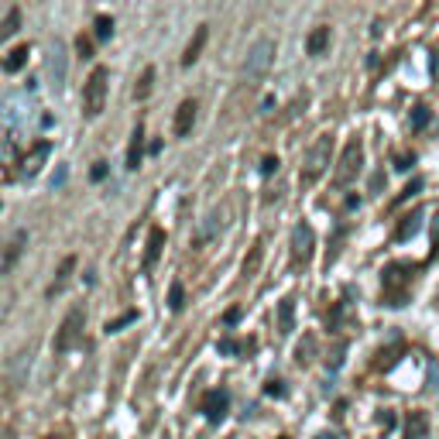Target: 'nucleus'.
Here are the masks:
<instances>
[{
  "label": "nucleus",
  "instance_id": "473e14b6",
  "mask_svg": "<svg viewBox=\"0 0 439 439\" xmlns=\"http://www.w3.org/2000/svg\"><path fill=\"white\" fill-rule=\"evenodd\" d=\"M395 354H398V350H384L381 361H378V371H388V367L395 364Z\"/></svg>",
  "mask_w": 439,
  "mask_h": 439
},
{
  "label": "nucleus",
  "instance_id": "9d476101",
  "mask_svg": "<svg viewBox=\"0 0 439 439\" xmlns=\"http://www.w3.org/2000/svg\"><path fill=\"white\" fill-rule=\"evenodd\" d=\"M76 254H69V258H65V261H62V265H58V271H55V282H52V285H48V292H45V295H48V299H55L58 292H65V285H69V282H73V271H76Z\"/></svg>",
  "mask_w": 439,
  "mask_h": 439
},
{
  "label": "nucleus",
  "instance_id": "a878e982",
  "mask_svg": "<svg viewBox=\"0 0 439 439\" xmlns=\"http://www.w3.org/2000/svg\"><path fill=\"white\" fill-rule=\"evenodd\" d=\"M182 306H186V288H182V282H172V292H169V309H172V312H182Z\"/></svg>",
  "mask_w": 439,
  "mask_h": 439
},
{
  "label": "nucleus",
  "instance_id": "cd10ccee",
  "mask_svg": "<svg viewBox=\"0 0 439 439\" xmlns=\"http://www.w3.org/2000/svg\"><path fill=\"white\" fill-rule=\"evenodd\" d=\"M261 258H265V250H261V244H254V248H250V258H244V275H248V278L258 271Z\"/></svg>",
  "mask_w": 439,
  "mask_h": 439
},
{
  "label": "nucleus",
  "instance_id": "a19ab883",
  "mask_svg": "<svg viewBox=\"0 0 439 439\" xmlns=\"http://www.w3.org/2000/svg\"><path fill=\"white\" fill-rule=\"evenodd\" d=\"M41 439H62V436H58V433H48V436H41Z\"/></svg>",
  "mask_w": 439,
  "mask_h": 439
},
{
  "label": "nucleus",
  "instance_id": "f257e3e1",
  "mask_svg": "<svg viewBox=\"0 0 439 439\" xmlns=\"http://www.w3.org/2000/svg\"><path fill=\"white\" fill-rule=\"evenodd\" d=\"M329 158H333V134H319L316 137V144L309 148L306 162H302V175H299V182L302 186H312V182H319L329 169Z\"/></svg>",
  "mask_w": 439,
  "mask_h": 439
},
{
  "label": "nucleus",
  "instance_id": "f8f14e48",
  "mask_svg": "<svg viewBox=\"0 0 439 439\" xmlns=\"http://www.w3.org/2000/svg\"><path fill=\"white\" fill-rule=\"evenodd\" d=\"M223 216H227V213H223V210H213L210 216L203 220V227H199V233H196V244H210L213 237H216V233L223 230Z\"/></svg>",
  "mask_w": 439,
  "mask_h": 439
},
{
  "label": "nucleus",
  "instance_id": "20e7f679",
  "mask_svg": "<svg viewBox=\"0 0 439 439\" xmlns=\"http://www.w3.org/2000/svg\"><path fill=\"white\" fill-rule=\"evenodd\" d=\"M271 58H275V41H271V38L254 41V45H250V52H248V58H244V69H240L244 83H258V79L271 69Z\"/></svg>",
  "mask_w": 439,
  "mask_h": 439
},
{
  "label": "nucleus",
  "instance_id": "a211bd4d",
  "mask_svg": "<svg viewBox=\"0 0 439 439\" xmlns=\"http://www.w3.org/2000/svg\"><path fill=\"white\" fill-rule=\"evenodd\" d=\"M21 31V7H11L7 14H4V21H0V41L14 38Z\"/></svg>",
  "mask_w": 439,
  "mask_h": 439
},
{
  "label": "nucleus",
  "instance_id": "c9c22d12",
  "mask_svg": "<svg viewBox=\"0 0 439 439\" xmlns=\"http://www.w3.org/2000/svg\"><path fill=\"white\" fill-rule=\"evenodd\" d=\"M268 395H278V398H282V395H285L282 381H268Z\"/></svg>",
  "mask_w": 439,
  "mask_h": 439
},
{
  "label": "nucleus",
  "instance_id": "4c0bfd02",
  "mask_svg": "<svg viewBox=\"0 0 439 439\" xmlns=\"http://www.w3.org/2000/svg\"><path fill=\"white\" fill-rule=\"evenodd\" d=\"M103 175H107V165H103V162H96V169H93V179H96V182H100Z\"/></svg>",
  "mask_w": 439,
  "mask_h": 439
},
{
  "label": "nucleus",
  "instance_id": "f3484780",
  "mask_svg": "<svg viewBox=\"0 0 439 439\" xmlns=\"http://www.w3.org/2000/svg\"><path fill=\"white\" fill-rule=\"evenodd\" d=\"M141 148H144V127L137 124L131 134V148H127V169H131V172L141 165Z\"/></svg>",
  "mask_w": 439,
  "mask_h": 439
},
{
  "label": "nucleus",
  "instance_id": "9b49d317",
  "mask_svg": "<svg viewBox=\"0 0 439 439\" xmlns=\"http://www.w3.org/2000/svg\"><path fill=\"white\" fill-rule=\"evenodd\" d=\"M206 38H210V28H206V24H199V28H196V35L189 38V45H186V52H182V65H192L196 58L203 55Z\"/></svg>",
  "mask_w": 439,
  "mask_h": 439
},
{
  "label": "nucleus",
  "instance_id": "7ed1b4c3",
  "mask_svg": "<svg viewBox=\"0 0 439 439\" xmlns=\"http://www.w3.org/2000/svg\"><path fill=\"white\" fill-rule=\"evenodd\" d=\"M83 326H86V309L73 306L65 312V319L58 323L55 337H52V350H55V354H69V350L83 340Z\"/></svg>",
  "mask_w": 439,
  "mask_h": 439
},
{
  "label": "nucleus",
  "instance_id": "58836bf2",
  "mask_svg": "<svg viewBox=\"0 0 439 439\" xmlns=\"http://www.w3.org/2000/svg\"><path fill=\"white\" fill-rule=\"evenodd\" d=\"M220 350H223V354H233V350H237V344H233V340H223V344H220Z\"/></svg>",
  "mask_w": 439,
  "mask_h": 439
},
{
  "label": "nucleus",
  "instance_id": "1a4fd4ad",
  "mask_svg": "<svg viewBox=\"0 0 439 439\" xmlns=\"http://www.w3.org/2000/svg\"><path fill=\"white\" fill-rule=\"evenodd\" d=\"M230 408V395L223 391V388H216V391H210L206 398H203V412H206V419L210 422H220L223 416H227Z\"/></svg>",
  "mask_w": 439,
  "mask_h": 439
},
{
  "label": "nucleus",
  "instance_id": "72a5a7b5",
  "mask_svg": "<svg viewBox=\"0 0 439 439\" xmlns=\"http://www.w3.org/2000/svg\"><path fill=\"white\" fill-rule=\"evenodd\" d=\"M261 172H265V175H271V172H278V158H271V154H268L265 162H261Z\"/></svg>",
  "mask_w": 439,
  "mask_h": 439
},
{
  "label": "nucleus",
  "instance_id": "0eeeda50",
  "mask_svg": "<svg viewBox=\"0 0 439 439\" xmlns=\"http://www.w3.org/2000/svg\"><path fill=\"white\" fill-rule=\"evenodd\" d=\"M196 117H199V103L196 100H182L179 110H175V124H172L175 137H189L192 127H196Z\"/></svg>",
  "mask_w": 439,
  "mask_h": 439
},
{
  "label": "nucleus",
  "instance_id": "f03ea898",
  "mask_svg": "<svg viewBox=\"0 0 439 439\" xmlns=\"http://www.w3.org/2000/svg\"><path fill=\"white\" fill-rule=\"evenodd\" d=\"M107 79H110V73L103 65H96L90 79L83 83V117L86 120H96L103 114V107H107Z\"/></svg>",
  "mask_w": 439,
  "mask_h": 439
},
{
  "label": "nucleus",
  "instance_id": "e433bc0d",
  "mask_svg": "<svg viewBox=\"0 0 439 439\" xmlns=\"http://www.w3.org/2000/svg\"><path fill=\"white\" fill-rule=\"evenodd\" d=\"M433 250H439V213L433 216Z\"/></svg>",
  "mask_w": 439,
  "mask_h": 439
},
{
  "label": "nucleus",
  "instance_id": "c85d7f7f",
  "mask_svg": "<svg viewBox=\"0 0 439 439\" xmlns=\"http://www.w3.org/2000/svg\"><path fill=\"white\" fill-rule=\"evenodd\" d=\"M110 35H114V21L96 18V38H110Z\"/></svg>",
  "mask_w": 439,
  "mask_h": 439
},
{
  "label": "nucleus",
  "instance_id": "ddd939ff",
  "mask_svg": "<svg viewBox=\"0 0 439 439\" xmlns=\"http://www.w3.org/2000/svg\"><path fill=\"white\" fill-rule=\"evenodd\" d=\"M24 244H28V233H24V230H18V233H14V237L7 240V248H4V261H0V271H11V268H14V261L21 258Z\"/></svg>",
  "mask_w": 439,
  "mask_h": 439
},
{
  "label": "nucleus",
  "instance_id": "39448f33",
  "mask_svg": "<svg viewBox=\"0 0 439 439\" xmlns=\"http://www.w3.org/2000/svg\"><path fill=\"white\" fill-rule=\"evenodd\" d=\"M361 165H364V144H361V137H354V141H347L344 158H340V165H337V186H340V189L350 186V182L361 175Z\"/></svg>",
  "mask_w": 439,
  "mask_h": 439
},
{
  "label": "nucleus",
  "instance_id": "aec40b11",
  "mask_svg": "<svg viewBox=\"0 0 439 439\" xmlns=\"http://www.w3.org/2000/svg\"><path fill=\"white\" fill-rule=\"evenodd\" d=\"M395 285H408V265H388L384 268V288L391 292Z\"/></svg>",
  "mask_w": 439,
  "mask_h": 439
},
{
  "label": "nucleus",
  "instance_id": "2eb2a0df",
  "mask_svg": "<svg viewBox=\"0 0 439 439\" xmlns=\"http://www.w3.org/2000/svg\"><path fill=\"white\" fill-rule=\"evenodd\" d=\"M326 48H329V28H326V24H319V28H316V31L306 38V52H309V55H323Z\"/></svg>",
  "mask_w": 439,
  "mask_h": 439
},
{
  "label": "nucleus",
  "instance_id": "dca6fc26",
  "mask_svg": "<svg viewBox=\"0 0 439 439\" xmlns=\"http://www.w3.org/2000/svg\"><path fill=\"white\" fill-rule=\"evenodd\" d=\"M425 433H429V419L422 412H408V419H405V439H422Z\"/></svg>",
  "mask_w": 439,
  "mask_h": 439
},
{
  "label": "nucleus",
  "instance_id": "423d86ee",
  "mask_svg": "<svg viewBox=\"0 0 439 439\" xmlns=\"http://www.w3.org/2000/svg\"><path fill=\"white\" fill-rule=\"evenodd\" d=\"M312 248H316L312 227H309V223H295V230H292V261H295V265H309Z\"/></svg>",
  "mask_w": 439,
  "mask_h": 439
},
{
  "label": "nucleus",
  "instance_id": "2f4dec72",
  "mask_svg": "<svg viewBox=\"0 0 439 439\" xmlns=\"http://www.w3.org/2000/svg\"><path fill=\"white\" fill-rule=\"evenodd\" d=\"M422 189V179H412V182H408V186H405V189H401V196L398 199H408V196H416V192Z\"/></svg>",
  "mask_w": 439,
  "mask_h": 439
},
{
  "label": "nucleus",
  "instance_id": "f704fd0d",
  "mask_svg": "<svg viewBox=\"0 0 439 439\" xmlns=\"http://www.w3.org/2000/svg\"><path fill=\"white\" fill-rule=\"evenodd\" d=\"M76 48H79V55H83V58H90V38H83V35H79Z\"/></svg>",
  "mask_w": 439,
  "mask_h": 439
},
{
  "label": "nucleus",
  "instance_id": "c756f323",
  "mask_svg": "<svg viewBox=\"0 0 439 439\" xmlns=\"http://www.w3.org/2000/svg\"><path fill=\"white\" fill-rule=\"evenodd\" d=\"M412 165H416V154H412V152H405V154H398V158H395V169H398V172H408Z\"/></svg>",
  "mask_w": 439,
  "mask_h": 439
},
{
  "label": "nucleus",
  "instance_id": "7c9ffc66",
  "mask_svg": "<svg viewBox=\"0 0 439 439\" xmlns=\"http://www.w3.org/2000/svg\"><path fill=\"white\" fill-rule=\"evenodd\" d=\"M134 319H137V312H124V316H120V319H114V323H107V333H117V329H120V326L134 323Z\"/></svg>",
  "mask_w": 439,
  "mask_h": 439
},
{
  "label": "nucleus",
  "instance_id": "b1692460",
  "mask_svg": "<svg viewBox=\"0 0 439 439\" xmlns=\"http://www.w3.org/2000/svg\"><path fill=\"white\" fill-rule=\"evenodd\" d=\"M429 120H433V110H429V107H422V103H419V107H412V117H408L412 131H422Z\"/></svg>",
  "mask_w": 439,
  "mask_h": 439
},
{
  "label": "nucleus",
  "instance_id": "412c9836",
  "mask_svg": "<svg viewBox=\"0 0 439 439\" xmlns=\"http://www.w3.org/2000/svg\"><path fill=\"white\" fill-rule=\"evenodd\" d=\"M419 227H422V213L416 210V213H408V216H405V223L398 227V233H395V237L405 244V240H412V237L419 233Z\"/></svg>",
  "mask_w": 439,
  "mask_h": 439
},
{
  "label": "nucleus",
  "instance_id": "6ab92c4d",
  "mask_svg": "<svg viewBox=\"0 0 439 439\" xmlns=\"http://www.w3.org/2000/svg\"><path fill=\"white\" fill-rule=\"evenodd\" d=\"M48 69H52V76H55V86H62V79H65V48H62V41H55V45H52Z\"/></svg>",
  "mask_w": 439,
  "mask_h": 439
},
{
  "label": "nucleus",
  "instance_id": "4be33fe9",
  "mask_svg": "<svg viewBox=\"0 0 439 439\" xmlns=\"http://www.w3.org/2000/svg\"><path fill=\"white\" fill-rule=\"evenodd\" d=\"M295 326V302L292 299H282V306H278V329L288 333Z\"/></svg>",
  "mask_w": 439,
  "mask_h": 439
},
{
  "label": "nucleus",
  "instance_id": "ea45409f",
  "mask_svg": "<svg viewBox=\"0 0 439 439\" xmlns=\"http://www.w3.org/2000/svg\"><path fill=\"white\" fill-rule=\"evenodd\" d=\"M316 439H337V436H333V433H319V436H316Z\"/></svg>",
  "mask_w": 439,
  "mask_h": 439
},
{
  "label": "nucleus",
  "instance_id": "4468645a",
  "mask_svg": "<svg viewBox=\"0 0 439 439\" xmlns=\"http://www.w3.org/2000/svg\"><path fill=\"white\" fill-rule=\"evenodd\" d=\"M162 248H165V230L152 227V233H148V250H144V268H148V271L158 265V254H162Z\"/></svg>",
  "mask_w": 439,
  "mask_h": 439
},
{
  "label": "nucleus",
  "instance_id": "5701e85b",
  "mask_svg": "<svg viewBox=\"0 0 439 439\" xmlns=\"http://www.w3.org/2000/svg\"><path fill=\"white\" fill-rule=\"evenodd\" d=\"M24 62H28V45H18V48H14L11 55L4 58V73H18Z\"/></svg>",
  "mask_w": 439,
  "mask_h": 439
},
{
  "label": "nucleus",
  "instance_id": "393cba45",
  "mask_svg": "<svg viewBox=\"0 0 439 439\" xmlns=\"http://www.w3.org/2000/svg\"><path fill=\"white\" fill-rule=\"evenodd\" d=\"M312 347H316V337H312V333H309V337H302V344L295 347V361L302 364V367L312 361Z\"/></svg>",
  "mask_w": 439,
  "mask_h": 439
},
{
  "label": "nucleus",
  "instance_id": "bb28decb",
  "mask_svg": "<svg viewBox=\"0 0 439 439\" xmlns=\"http://www.w3.org/2000/svg\"><path fill=\"white\" fill-rule=\"evenodd\" d=\"M152 83H154V69H144V73H141V83H137V90H134V96H137V100H148Z\"/></svg>",
  "mask_w": 439,
  "mask_h": 439
},
{
  "label": "nucleus",
  "instance_id": "6e6552de",
  "mask_svg": "<svg viewBox=\"0 0 439 439\" xmlns=\"http://www.w3.org/2000/svg\"><path fill=\"white\" fill-rule=\"evenodd\" d=\"M48 154H52V144H48V141H38L31 152L24 154V162H21V175H24V179H35V175L41 172V165L48 162Z\"/></svg>",
  "mask_w": 439,
  "mask_h": 439
}]
</instances>
